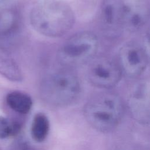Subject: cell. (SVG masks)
I'll return each mask as SVG.
<instances>
[{"label": "cell", "mask_w": 150, "mask_h": 150, "mask_svg": "<svg viewBox=\"0 0 150 150\" xmlns=\"http://www.w3.org/2000/svg\"><path fill=\"white\" fill-rule=\"evenodd\" d=\"M29 18L36 32L50 38L63 36L75 23L73 10L62 0H37L31 9Z\"/></svg>", "instance_id": "6da1fadb"}, {"label": "cell", "mask_w": 150, "mask_h": 150, "mask_svg": "<svg viewBox=\"0 0 150 150\" xmlns=\"http://www.w3.org/2000/svg\"><path fill=\"white\" fill-rule=\"evenodd\" d=\"M84 113L90 124L98 131L108 132L118 125L124 112L120 98L111 93H103L86 104Z\"/></svg>", "instance_id": "7a4b0ae2"}, {"label": "cell", "mask_w": 150, "mask_h": 150, "mask_svg": "<svg viewBox=\"0 0 150 150\" xmlns=\"http://www.w3.org/2000/svg\"><path fill=\"white\" fill-rule=\"evenodd\" d=\"M98 43L96 35L89 31L77 33L69 38L58 51L59 63L66 67H76L91 62Z\"/></svg>", "instance_id": "3957f363"}, {"label": "cell", "mask_w": 150, "mask_h": 150, "mask_svg": "<svg viewBox=\"0 0 150 150\" xmlns=\"http://www.w3.org/2000/svg\"><path fill=\"white\" fill-rule=\"evenodd\" d=\"M43 98L52 103H71L79 96L80 84L78 77L69 71H60L46 76L40 86Z\"/></svg>", "instance_id": "277c9868"}, {"label": "cell", "mask_w": 150, "mask_h": 150, "mask_svg": "<svg viewBox=\"0 0 150 150\" xmlns=\"http://www.w3.org/2000/svg\"><path fill=\"white\" fill-rule=\"evenodd\" d=\"M122 73L118 64L106 57L94 58L90 62L87 77L94 86L102 88L115 86L121 80Z\"/></svg>", "instance_id": "5b68a950"}, {"label": "cell", "mask_w": 150, "mask_h": 150, "mask_svg": "<svg viewBox=\"0 0 150 150\" xmlns=\"http://www.w3.org/2000/svg\"><path fill=\"white\" fill-rule=\"evenodd\" d=\"M128 107L132 118L141 124L150 123V79L141 80L131 88Z\"/></svg>", "instance_id": "8992f818"}, {"label": "cell", "mask_w": 150, "mask_h": 150, "mask_svg": "<svg viewBox=\"0 0 150 150\" xmlns=\"http://www.w3.org/2000/svg\"><path fill=\"white\" fill-rule=\"evenodd\" d=\"M121 28L129 31L138 30L150 15L149 0H120Z\"/></svg>", "instance_id": "52a82bcc"}, {"label": "cell", "mask_w": 150, "mask_h": 150, "mask_svg": "<svg viewBox=\"0 0 150 150\" xmlns=\"http://www.w3.org/2000/svg\"><path fill=\"white\" fill-rule=\"evenodd\" d=\"M118 58V65L122 74L131 78L141 76L148 60L143 47L134 43L122 46L119 51Z\"/></svg>", "instance_id": "ba28073f"}, {"label": "cell", "mask_w": 150, "mask_h": 150, "mask_svg": "<svg viewBox=\"0 0 150 150\" xmlns=\"http://www.w3.org/2000/svg\"><path fill=\"white\" fill-rule=\"evenodd\" d=\"M0 74L6 79L15 82L23 79L22 70L8 50L0 45Z\"/></svg>", "instance_id": "9c48e42d"}, {"label": "cell", "mask_w": 150, "mask_h": 150, "mask_svg": "<svg viewBox=\"0 0 150 150\" xmlns=\"http://www.w3.org/2000/svg\"><path fill=\"white\" fill-rule=\"evenodd\" d=\"M101 18L108 29L115 30L121 28L120 0H104L101 8Z\"/></svg>", "instance_id": "30bf717a"}, {"label": "cell", "mask_w": 150, "mask_h": 150, "mask_svg": "<svg viewBox=\"0 0 150 150\" xmlns=\"http://www.w3.org/2000/svg\"><path fill=\"white\" fill-rule=\"evenodd\" d=\"M19 26L17 13L11 9L0 11V37L6 38L14 34Z\"/></svg>", "instance_id": "8fae6325"}, {"label": "cell", "mask_w": 150, "mask_h": 150, "mask_svg": "<svg viewBox=\"0 0 150 150\" xmlns=\"http://www.w3.org/2000/svg\"><path fill=\"white\" fill-rule=\"evenodd\" d=\"M6 101L11 109L21 114L28 113L32 106L31 97L27 94L18 91L8 93L6 97Z\"/></svg>", "instance_id": "7c38bea8"}, {"label": "cell", "mask_w": 150, "mask_h": 150, "mask_svg": "<svg viewBox=\"0 0 150 150\" xmlns=\"http://www.w3.org/2000/svg\"><path fill=\"white\" fill-rule=\"evenodd\" d=\"M49 130V122L47 117L42 113L36 114L31 125V135L37 142H43L47 136Z\"/></svg>", "instance_id": "4fadbf2b"}, {"label": "cell", "mask_w": 150, "mask_h": 150, "mask_svg": "<svg viewBox=\"0 0 150 150\" xmlns=\"http://www.w3.org/2000/svg\"><path fill=\"white\" fill-rule=\"evenodd\" d=\"M12 136L11 121L0 115V139Z\"/></svg>", "instance_id": "5bb4252c"}, {"label": "cell", "mask_w": 150, "mask_h": 150, "mask_svg": "<svg viewBox=\"0 0 150 150\" xmlns=\"http://www.w3.org/2000/svg\"><path fill=\"white\" fill-rule=\"evenodd\" d=\"M143 49L148 60H150V28L146 32L144 38Z\"/></svg>", "instance_id": "9a60e30c"}, {"label": "cell", "mask_w": 150, "mask_h": 150, "mask_svg": "<svg viewBox=\"0 0 150 150\" xmlns=\"http://www.w3.org/2000/svg\"><path fill=\"white\" fill-rule=\"evenodd\" d=\"M12 150H35V149L30 146L28 143L22 142L15 145Z\"/></svg>", "instance_id": "2e32d148"}]
</instances>
